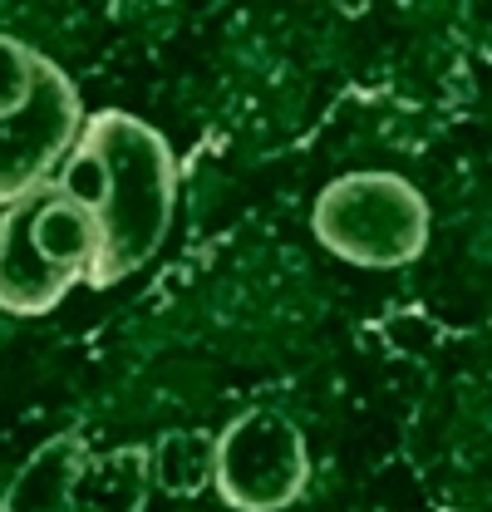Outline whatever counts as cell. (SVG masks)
<instances>
[{
  "mask_svg": "<svg viewBox=\"0 0 492 512\" xmlns=\"http://www.w3.org/2000/svg\"><path fill=\"white\" fill-rule=\"evenodd\" d=\"M148 473L153 488H163L168 498H197L207 493L212 473H217V434L207 429H168L148 444Z\"/></svg>",
  "mask_w": 492,
  "mask_h": 512,
  "instance_id": "obj_9",
  "label": "cell"
},
{
  "mask_svg": "<svg viewBox=\"0 0 492 512\" xmlns=\"http://www.w3.org/2000/svg\"><path fill=\"white\" fill-rule=\"evenodd\" d=\"M84 458H89V444L79 434L45 439L0 493V512H69V493Z\"/></svg>",
  "mask_w": 492,
  "mask_h": 512,
  "instance_id": "obj_8",
  "label": "cell"
},
{
  "mask_svg": "<svg viewBox=\"0 0 492 512\" xmlns=\"http://www.w3.org/2000/svg\"><path fill=\"white\" fill-rule=\"evenodd\" d=\"M148 493H153L148 444H119L79 463L69 512H148Z\"/></svg>",
  "mask_w": 492,
  "mask_h": 512,
  "instance_id": "obj_6",
  "label": "cell"
},
{
  "mask_svg": "<svg viewBox=\"0 0 492 512\" xmlns=\"http://www.w3.org/2000/svg\"><path fill=\"white\" fill-rule=\"evenodd\" d=\"M429 202L399 173H345L325 183L310 207V232L330 256L369 266V271H394L419 261L429 247Z\"/></svg>",
  "mask_w": 492,
  "mask_h": 512,
  "instance_id": "obj_2",
  "label": "cell"
},
{
  "mask_svg": "<svg viewBox=\"0 0 492 512\" xmlns=\"http://www.w3.org/2000/svg\"><path fill=\"white\" fill-rule=\"evenodd\" d=\"M40 60L45 55L35 45H25V40L0 30V119H10V114H20L30 104L35 79H40Z\"/></svg>",
  "mask_w": 492,
  "mask_h": 512,
  "instance_id": "obj_10",
  "label": "cell"
},
{
  "mask_svg": "<svg viewBox=\"0 0 492 512\" xmlns=\"http://www.w3.org/2000/svg\"><path fill=\"white\" fill-rule=\"evenodd\" d=\"M310 453L301 429L276 409H246L217 434L212 488L232 512H281L306 493Z\"/></svg>",
  "mask_w": 492,
  "mask_h": 512,
  "instance_id": "obj_3",
  "label": "cell"
},
{
  "mask_svg": "<svg viewBox=\"0 0 492 512\" xmlns=\"http://www.w3.org/2000/svg\"><path fill=\"white\" fill-rule=\"evenodd\" d=\"M84 148H94L109 168V197L94 212L99 217V261L84 286L109 291L143 271L173 227L178 202V153L153 124L123 109H99L84 119Z\"/></svg>",
  "mask_w": 492,
  "mask_h": 512,
  "instance_id": "obj_1",
  "label": "cell"
},
{
  "mask_svg": "<svg viewBox=\"0 0 492 512\" xmlns=\"http://www.w3.org/2000/svg\"><path fill=\"white\" fill-rule=\"evenodd\" d=\"M30 237H35L40 256H45L55 271L74 276L79 286L89 281V271H94V261H99V217L84 212L79 202H69L55 183L35 192Z\"/></svg>",
  "mask_w": 492,
  "mask_h": 512,
  "instance_id": "obj_7",
  "label": "cell"
},
{
  "mask_svg": "<svg viewBox=\"0 0 492 512\" xmlns=\"http://www.w3.org/2000/svg\"><path fill=\"white\" fill-rule=\"evenodd\" d=\"M84 119L89 114L79 104L74 79L45 55L30 104L20 114L0 119V212L55 183L60 163L74 153V143L84 133Z\"/></svg>",
  "mask_w": 492,
  "mask_h": 512,
  "instance_id": "obj_4",
  "label": "cell"
},
{
  "mask_svg": "<svg viewBox=\"0 0 492 512\" xmlns=\"http://www.w3.org/2000/svg\"><path fill=\"white\" fill-rule=\"evenodd\" d=\"M30 207H35V192L0 212V311L10 316H50L79 286L74 276L55 271L40 256L30 237Z\"/></svg>",
  "mask_w": 492,
  "mask_h": 512,
  "instance_id": "obj_5",
  "label": "cell"
}]
</instances>
